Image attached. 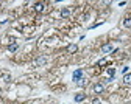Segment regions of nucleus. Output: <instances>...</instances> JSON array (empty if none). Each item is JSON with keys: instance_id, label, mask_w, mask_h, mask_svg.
<instances>
[{"instance_id": "11", "label": "nucleus", "mask_w": 131, "mask_h": 104, "mask_svg": "<svg viewBox=\"0 0 131 104\" xmlns=\"http://www.w3.org/2000/svg\"><path fill=\"white\" fill-rule=\"evenodd\" d=\"M17 48H19V44H13V45L8 47V50L11 51V53H13V51H17Z\"/></svg>"}, {"instance_id": "8", "label": "nucleus", "mask_w": 131, "mask_h": 104, "mask_svg": "<svg viewBox=\"0 0 131 104\" xmlns=\"http://www.w3.org/2000/svg\"><path fill=\"white\" fill-rule=\"evenodd\" d=\"M47 62V58L45 56H39L38 59H36V65H44Z\"/></svg>"}, {"instance_id": "2", "label": "nucleus", "mask_w": 131, "mask_h": 104, "mask_svg": "<svg viewBox=\"0 0 131 104\" xmlns=\"http://www.w3.org/2000/svg\"><path fill=\"white\" fill-rule=\"evenodd\" d=\"M81 78H83V70H81V68H78V70H75V72H73V81H75V82H78Z\"/></svg>"}, {"instance_id": "5", "label": "nucleus", "mask_w": 131, "mask_h": 104, "mask_svg": "<svg viewBox=\"0 0 131 104\" xmlns=\"http://www.w3.org/2000/svg\"><path fill=\"white\" fill-rule=\"evenodd\" d=\"M123 84L125 85H131V73L123 75Z\"/></svg>"}, {"instance_id": "15", "label": "nucleus", "mask_w": 131, "mask_h": 104, "mask_svg": "<svg viewBox=\"0 0 131 104\" xmlns=\"http://www.w3.org/2000/svg\"><path fill=\"white\" fill-rule=\"evenodd\" d=\"M92 104H100V99H98V98H94V99H92Z\"/></svg>"}, {"instance_id": "7", "label": "nucleus", "mask_w": 131, "mask_h": 104, "mask_svg": "<svg viewBox=\"0 0 131 104\" xmlns=\"http://www.w3.org/2000/svg\"><path fill=\"white\" fill-rule=\"evenodd\" d=\"M86 99V93H77L75 95V101L77 102H81V101H84Z\"/></svg>"}, {"instance_id": "12", "label": "nucleus", "mask_w": 131, "mask_h": 104, "mask_svg": "<svg viewBox=\"0 0 131 104\" xmlns=\"http://www.w3.org/2000/svg\"><path fill=\"white\" fill-rule=\"evenodd\" d=\"M108 73H109V76L112 78V76H114V73H116V70H114V68H108Z\"/></svg>"}, {"instance_id": "17", "label": "nucleus", "mask_w": 131, "mask_h": 104, "mask_svg": "<svg viewBox=\"0 0 131 104\" xmlns=\"http://www.w3.org/2000/svg\"><path fill=\"white\" fill-rule=\"evenodd\" d=\"M122 72H123V73L126 75V73H128V67H123V68H122Z\"/></svg>"}, {"instance_id": "14", "label": "nucleus", "mask_w": 131, "mask_h": 104, "mask_svg": "<svg viewBox=\"0 0 131 104\" xmlns=\"http://www.w3.org/2000/svg\"><path fill=\"white\" fill-rule=\"evenodd\" d=\"M106 64V59H100V61H98V65H100V67H103Z\"/></svg>"}, {"instance_id": "4", "label": "nucleus", "mask_w": 131, "mask_h": 104, "mask_svg": "<svg viewBox=\"0 0 131 104\" xmlns=\"http://www.w3.org/2000/svg\"><path fill=\"white\" fill-rule=\"evenodd\" d=\"M114 48H112V45L111 44H105V45H102V51L103 53H109V51H112Z\"/></svg>"}, {"instance_id": "10", "label": "nucleus", "mask_w": 131, "mask_h": 104, "mask_svg": "<svg viewBox=\"0 0 131 104\" xmlns=\"http://www.w3.org/2000/svg\"><path fill=\"white\" fill-rule=\"evenodd\" d=\"M123 27L125 28H131V17H126V19L123 20Z\"/></svg>"}, {"instance_id": "13", "label": "nucleus", "mask_w": 131, "mask_h": 104, "mask_svg": "<svg viewBox=\"0 0 131 104\" xmlns=\"http://www.w3.org/2000/svg\"><path fill=\"white\" fill-rule=\"evenodd\" d=\"M77 84H78V85H80V87H83V85H84V84H86V82H84V79H83V78H81V79H80V81H78V82H77Z\"/></svg>"}, {"instance_id": "3", "label": "nucleus", "mask_w": 131, "mask_h": 104, "mask_svg": "<svg viewBox=\"0 0 131 104\" xmlns=\"http://www.w3.org/2000/svg\"><path fill=\"white\" fill-rule=\"evenodd\" d=\"M33 8H35V11H36V12H42V11L45 9V3H42V2H36Z\"/></svg>"}, {"instance_id": "16", "label": "nucleus", "mask_w": 131, "mask_h": 104, "mask_svg": "<svg viewBox=\"0 0 131 104\" xmlns=\"http://www.w3.org/2000/svg\"><path fill=\"white\" fill-rule=\"evenodd\" d=\"M3 79H5V82H9V81H11V78H9L8 75H5V76H3Z\"/></svg>"}, {"instance_id": "1", "label": "nucleus", "mask_w": 131, "mask_h": 104, "mask_svg": "<svg viewBox=\"0 0 131 104\" xmlns=\"http://www.w3.org/2000/svg\"><path fill=\"white\" fill-rule=\"evenodd\" d=\"M103 90H105V84L103 82H97L94 85V93H103Z\"/></svg>"}, {"instance_id": "9", "label": "nucleus", "mask_w": 131, "mask_h": 104, "mask_svg": "<svg viewBox=\"0 0 131 104\" xmlns=\"http://www.w3.org/2000/svg\"><path fill=\"white\" fill-rule=\"evenodd\" d=\"M69 16H70V9L69 8H64L61 11V17H64V19H66V17H69Z\"/></svg>"}, {"instance_id": "6", "label": "nucleus", "mask_w": 131, "mask_h": 104, "mask_svg": "<svg viewBox=\"0 0 131 104\" xmlns=\"http://www.w3.org/2000/svg\"><path fill=\"white\" fill-rule=\"evenodd\" d=\"M67 51H69V53H77V51H78V45L77 44H70L67 47Z\"/></svg>"}]
</instances>
